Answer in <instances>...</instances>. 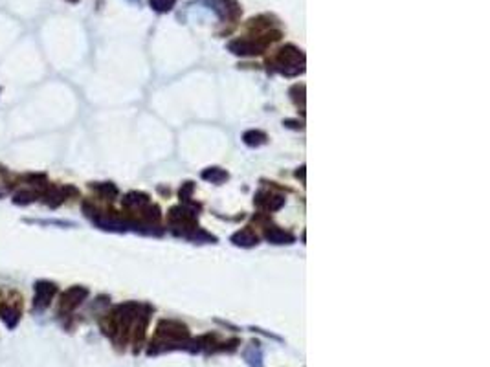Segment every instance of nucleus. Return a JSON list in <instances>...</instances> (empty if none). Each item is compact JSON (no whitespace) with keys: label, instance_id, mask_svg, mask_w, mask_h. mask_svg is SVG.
Instances as JSON below:
<instances>
[{"label":"nucleus","instance_id":"0eeeda50","mask_svg":"<svg viewBox=\"0 0 490 367\" xmlns=\"http://www.w3.org/2000/svg\"><path fill=\"white\" fill-rule=\"evenodd\" d=\"M0 197H2V191H0Z\"/></svg>","mask_w":490,"mask_h":367},{"label":"nucleus","instance_id":"6e6552de","mask_svg":"<svg viewBox=\"0 0 490 367\" xmlns=\"http://www.w3.org/2000/svg\"><path fill=\"white\" fill-rule=\"evenodd\" d=\"M72 2H76V0H72Z\"/></svg>","mask_w":490,"mask_h":367},{"label":"nucleus","instance_id":"20e7f679","mask_svg":"<svg viewBox=\"0 0 490 367\" xmlns=\"http://www.w3.org/2000/svg\"><path fill=\"white\" fill-rule=\"evenodd\" d=\"M33 200H35V195L32 191H17L13 195V204H17V206H28Z\"/></svg>","mask_w":490,"mask_h":367},{"label":"nucleus","instance_id":"7ed1b4c3","mask_svg":"<svg viewBox=\"0 0 490 367\" xmlns=\"http://www.w3.org/2000/svg\"><path fill=\"white\" fill-rule=\"evenodd\" d=\"M0 318L9 328H15L20 320V312L15 310L13 307H9V305H0Z\"/></svg>","mask_w":490,"mask_h":367},{"label":"nucleus","instance_id":"39448f33","mask_svg":"<svg viewBox=\"0 0 490 367\" xmlns=\"http://www.w3.org/2000/svg\"><path fill=\"white\" fill-rule=\"evenodd\" d=\"M174 4V0H151V6L158 9V11H165V9H171V6Z\"/></svg>","mask_w":490,"mask_h":367},{"label":"nucleus","instance_id":"f257e3e1","mask_svg":"<svg viewBox=\"0 0 490 367\" xmlns=\"http://www.w3.org/2000/svg\"><path fill=\"white\" fill-rule=\"evenodd\" d=\"M86 296H88V290L83 288V286H72V288H68L65 294L61 296L59 312H70V310L76 309Z\"/></svg>","mask_w":490,"mask_h":367},{"label":"nucleus","instance_id":"423d86ee","mask_svg":"<svg viewBox=\"0 0 490 367\" xmlns=\"http://www.w3.org/2000/svg\"><path fill=\"white\" fill-rule=\"evenodd\" d=\"M26 180L32 182L33 186H44L46 182V174L42 173H32V174H26Z\"/></svg>","mask_w":490,"mask_h":367},{"label":"nucleus","instance_id":"f03ea898","mask_svg":"<svg viewBox=\"0 0 490 367\" xmlns=\"http://www.w3.org/2000/svg\"><path fill=\"white\" fill-rule=\"evenodd\" d=\"M55 292H57V286L50 281H37L35 283V297H33V305H35V309H46L50 301H52V297L55 296Z\"/></svg>","mask_w":490,"mask_h":367}]
</instances>
